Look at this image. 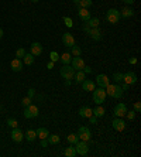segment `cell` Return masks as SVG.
<instances>
[{
    "label": "cell",
    "mask_w": 141,
    "mask_h": 157,
    "mask_svg": "<svg viewBox=\"0 0 141 157\" xmlns=\"http://www.w3.org/2000/svg\"><path fill=\"white\" fill-rule=\"evenodd\" d=\"M105 89H106V95L112 96V98H116V99H120L124 94V91L121 89V86L119 84H109Z\"/></svg>",
    "instance_id": "cell-1"
},
{
    "label": "cell",
    "mask_w": 141,
    "mask_h": 157,
    "mask_svg": "<svg viewBox=\"0 0 141 157\" xmlns=\"http://www.w3.org/2000/svg\"><path fill=\"white\" fill-rule=\"evenodd\" d=\"M106 89L105 88H95L93 91H92V98H93V102L96 103V105H102V103L105 102L106 99Z\"/></svg>",
    "instance_id": "cell-2"
},
{
    "label": "cell",
    "mask_w": 141,
    "mask_h": 157,
    "mask_svg": "<svg viewBox=\"0 0 141 157\" xmlns=\"http://www.w3.org/2000/svg\"><path fill=\"white\" fill-rule=\"evenodd\" d=\"M59 74H61V77L64 78V79L72 81L73 75H75V70L72 68L71 64H68V65H62L61 68H59Z\"/></svg>",
    "instance_id": "cell-3"
},
{
    "label": "cell",
    "mask_w": 141,
    "mask_h": 157,
    "mask_svg": "<svg viewBox=\"0 0 141 157\" xmlns=\"http://www.w3.org/2000/svg\"><path fill=\"white\" fill-rule=\"evenodd\" d=\"M120 10L117 9H110V10L106 13V20H107L110 24H117L120 21Z\"/></svg>",
    "instance_id": "cell-4"
},
{
    "label": "cell",
    "mask_w": 141,
    "mask_h": 157,
    "mask_svg": "<svg viewBox=\"0 0 141 157\" xmlns=\"http://www.w3.org/2000/svg\"><path fill=\"white\" fill-rule=\"evenodd\" d=\"M24 117L25 119H34L40 115V109H38V106L35 105H28L27 108H24Z\"/></svg>",
    "instance_id": "cell-5"
},
{
    "label": "cell",
    "mask_w": 141,
    "mask_h": 157,
    "mask_svg": "<svg viewBox=\"0 0 141 157\" xmlns=\"http://www.w3.org/2000/svg\"><path fill=\"white\" fill-rule=\"evenodd\" d=\"M75 149H76V154L83 156V157L89 153V146H87V142H85V140H79L75 144Z\"/></svg>",
    "instance_id": "cell-6"
},
{
    "label": "cell",
    "mask_w": 141,
    "mask_h": 157,
    "mask_svg": "<svg viewBox=\"0 0 141 157\" xmlns=\"http://www.w3.org/2000/svg\"><path fill=\"white\" fill-rule=\"evenodd\" d=\"M76 135L79 136V140H85V142H89V140H91L92 133H91V130H89V128H87V126H80Z\"/></svg>",
    "instance_id": "cell-7"
},
{
    "label": "cell",
    "mask_w": 141,
    "mask_h": 157,
    "mask_svg": "<svg viewBox=\"0 0 141 157\" xmlns=\"http://www.w3.org/2000/svg\"><path fill=\"white\" fill-rule=\"evenodd\" d=\"M10 136H11V140H13V142H16V143H21L23 139H24V133L21 132V129H20V128H14V129H13V130H11V133H10Z\"/></svg>",
    "instance_id": "cell-8"
},
{
    "label": "cell",
    "mask_w": 141,
    "mask_h": 157,
    "mask_svg": "<svg viewBox=\"0 0 141 157\" xmlns=\"http://www.w3.org/2000/svg\"><path fill=\"white\" fill-rule=\"evenodd\" d=\"M112 126L114 130L117 132H123L126 129V122L123 121V117H114L112 121Z\"/></svg>",
    "instance_id": "cell-9"
},
{
    "label": "cell",
    "mask_w": 141,
    "mask_h": 157,
    "mask_svg": "<svg viewBox=\"0 0 141 157\" xmlns=\"http://www.w3.org/2000/svg\"><path fill=\"white\" fill-rule=\"evenodd\" d=\"M126 112H127V106L124 105V103H117L116 106H114V109H113V113H114V116L116 117H123L126 116Z\"/></svg>",
    "instance_id": "cell-10"
},
{
    "label": "cell",
    "mask_w": 141,
    "mask_h": 157,
    "mask_svg": "<svg viewBox=\"0 0 141 157\" xmlns=\"http://www.w3.org/2000/svg\"><path fill=\"white\" fill-rule=\"evenodd\" d=\"M30 52L34 55V57H38V55L43 54V44L38 43V41H34L30 45Z\"/></svg>",
    "instance_id": "cell-11"
},
{
    "label": "cell",
    "mask_w": 141,
    "mask_h": 157,
    "mask_svg": "<svg viewBox=\"0 0 141 157\" xmlns=\"http://www.w3.org/2000/svg\"><path fill=\"white\" fill-rule=\"evenodd\" d=\"M123 82H126V84H128V85H134L137 82V75H135L133 71H128V72L123 74Z\"/></svg>",
    "instance_id": "cell-12"
},
{
    "label": "cell",
    "mask_w": 141,
    "mask_h": 157,
    "mask_svg": "<svg viewBox=\"0 0 141 157\" xmlns=\"http://www.w3.org/2000/svg\"><path fill=\"white\" fill-rule=\"evenodd\" d=\"M96 84H98V86H100V88H106L109 84H110V79H109V77L106 74H99L98 77H96Z\"/></svg>",
    "instance_id": "cell-13"
},
{
    "label": "cell",
    "mask_w": 141,
    "mask_h": 157,
    "mask_svg": "<svg viewBox=\"0 0 141 157\" xmlns=\"http://www.w3.org/2000/svg\"><path fill=\"white\" fill-rule=\"evenodd\" d=\"M71 65H72V68L75 71H80V70H83V67H85V61H83L80 57H72Z\"/></svg>",
    "instance_id": "cell-14"
},
{
    "label": "cell",
    "mask_w": 141,
    "mask_h": 157,
    "mask_svg": "<svg viewBox=\"0 0 141 157\" xmlns=\"http://www.w3.org/2000/svg\"><path fill=\"white\" fill-rule=\"evenodd\" d=\"M62 43H64V45H65V47L71 48L72 45H75V37H73L71 33L62 34Z\"/></svg>",
    "instance_id": "cell-15"
},
{
    "label": "cell",
    "mask_w": 141,
    "mask_h": 157,
    "mask_svg": "<svg viewBox=\"0 0 141 157\" xmlns=\"http://www.w3.org/2000/svg\"><path fill=\"white\" fill-rule=\"evenodd\" d=\"M23 67H24V64H23V61L20 58L11 59L10 68H11V71H13V72H20V71L23 70Z\"/></svg>",
    "instance_id": "cell-16"
},
{
    "label": "cell",
    "mask_w": 141,
    "mask_h": 157,
    "mask_svg": "<svg viewBox=\"0 0 141 157\" xmlns=\"http://www.w3.org/2000/svg\"><path fill=\"white\" fill-rule=\"evenodd\" d=\"M86 34L95 41H100L102 40V33H100V30L99 29H89Z\"/></svg>",
    "instance_id": "cell-17"
},
{
    "label": "cell",
    "mask_w": 141,
    "mask_h": 157,
    "mask_svg": "<svg viewBox=\"0 0 141 157\" xmlns=\"http://www.w3.org/2000/svg\"><path fill=\"white\" fill-rule=\"evenodd\" d=\"M78 16H79V18L82 20L83 23H86L87 20L92 17V16H91V11L87 10V9H82V7H79V10H78Z\"/></svg>",
    "instance_id": "cell-18"
},
{
    "label": "cell",
    "mask_w": 141,
    "mask_h": 157,
    "mask_svg": "<svg viewBox=\"0 0 141 157\" xmlns=\"http://www.w3.org/2000/svg\"><path fill=\"white\" fill-rule=\"evenodd\" d=\"M80 85H82V89H83V91H87V92H92L95 88H96V84H95L92 79H85Z\"/></svg>",
    "instance_id": "cell-19"
},
{
    "label": "cell",
    "mask_w": 141,
    "mask_h": 157,
    "mask_svg": "<svg viewBox=\"0 0 141 157\" xmlns=\"http://www.w3.org/2000/svg\"><path fill=\"white\" fill-rule=\"evenodd\" d=\"M78 113H79L80 117H86V119H87V117H91L92 115H93V113H92V109L89 108V106H80L79 110H78Z\"/></svg>",
    "instance_id": "cell-20"
},
{
    "label": "cell",
    "mask_w": 141,
    "mask_h": 157,
    "mask_svg": "<svg viewBox=\"0 0 141 157\" xmlns=\"http://www.w3.org/2000/svg\"><path fill=\"white\" fill-rule=\"evenodd\" d=\"M73 79H75L76 84H82L83 81L86 79V74L83 72L82 70L80 71H75V75H73Z\"/></svg>",
    "instance_id": "cell-21"
},
{
    "label": "cell",
    "mask_w": 141,
    "mask_h": 157,
    "mask_svg": "<svg viewBox=\"0 0 141 157\" xmlns=\"http://www.w3.org/2000/svg\"><path fill=\"white\" fill-rule=\"evenodd\" d=\"M134 16V10L131 7H124L121 9V11H120V17L121 18H130Z\"/></svg>",
    "instance_id": "cell-22"
},
{
    "label": "cell",
    "mask_w": 141,
    "mask_h": 157,
    "mask_svg": "<svg viewBox=\"0 0 141 157\" xmlns=\"http://www.w3.org/2000/svg\"><path fill=\"white\" fill-rule=\"evenodd\" d=\"M24 139L27 140V142H34V140L37 139V132L33 130V129H28V130L25 132V135H24Z\"/></svg>",
    "instance_id": "cell-23"
},
{
    "label": "cell",
    "mask_w": 141,
    "mask_h": 157,
    "mask_svg": "<svg viewBox=\"0 0 141 157\" xmlns=\"http://www.w3.org/2000/svg\"><path fill=\"white\" fill-rule=\"evenodd\" d=\"M59 61L62 62V65H68V64H71V61H72V55H71V52H64L62 55H59Z\"/></svg>",
    "instance_id": "cell-24"
},
{
    "label": "cell",
    "mask_w": 141,
    "mask_h": 157,
    "mask_svg": "<svg viewBox=\"0 0 141 157\" xmlns=\"http://www.w3.org/2000/svg\"><path fill=\"white\" fill-rule=\"evenodd\" d=\"M92 113H93V116H96V117H103L106 113V110L102 105H98L95 109H92Z\"/></svg>",
    "instance_id": "cell-25"
},
{
    "label": "cell",
    "mask_w": 141,
    "mask_h": 157,
    "mask_svg": "<svg viewBox=\"0 0 141 157\" xmlns=\"http://www.w3.org/2000/svg\"><path fill=\"white\" fill-rule=\"evenodd\" d=\"M21 59H23V64H25V65H33V64H34V59H35V57H34L31 52H28V54L25 52V55Z\"/></svg>",
    "instance_id": "cell-26"
},
{
    "label": "cell",
    "mask_w": 141,
    "mask_h": 157,
    "mask_svg": "<svg viewBox=\"0 0 141 157\" xmlns=\"http://www.w3.org/2000/svg\"><path fill=\"white\" fill-rule=\"evenodd\" d=\"M86 24L91 27V29H99V26H100V20L96 18V17H91L86 21Z\"/></svg>",
    "instance_id": "cell-27"
},
{
    "label": "cell",
    "mask_w": 141,
    "mask_h": 157,
    "mask_svg": "<svg viewBox=\"0 0 141 157\" xmlns=\"http://www.w3.org/2000/svg\"><path fill=\"white\" fill-rule=\"evenodd\" d=\"M35 132H37V137H40V139H47L48 135H50V130L47 128H40Z\"/></svg>",
    "instance_id": "cell-28"
},
{
    "label": "cell",
    "mask_w": 141,
    "mask_h": 157,
    "mask_svg": "<svg viewBox=\"0 0 141 157\" xmlns=\"http://www.w3.org/2000/svg\"><path fill=\"white\" fill-rule=\"evenodd\" d=\"M66 140H68L69 144H76V143L79 142V136L76 135V133H69L66 136Z\"/></svg>",
    "instance_id": "cell-29"
},
{
    "label": "cell",
    "mask_w": 141,
    "mask_h": 157,
    "mask_svg": "<svg viewBox=\"0 0 141 157\" xmlns=\"http://www.w3.org/2000/svg\"><path fill=\"white\" fill-rule=\"evenodd\" d=\"M47 140H48V144H58L61 142V137L58 135H48Z\"/></svg>",
    "instance_id": "cell-30"
},
{
    "label": "cell",
    "mask_w": 141,
    "mask_h": 157,
    "mask_svg": "<svg viewBox=\"0 0 141 157\" xmlns=\"http://www.w3.org/2000/svg\"><path fill=\"white\" fill-rule=\"evenodd\" d=\"M65 156H66V157H75V156H76L75 144H71L69 147H66V149H65Z\"/></svg>",
    "instance_id": "cell-31"
},
{
    "label": "cell",
    "mask_w": 141,
    "mask_h": 157,
    "mask_svg": "<svg viewBox=\"0 0 141 157\" xmlns=\"http://www.w3.org/2000/svg\"><path fill=\"white\" fill-rule=\"evenodd\" d=\"M80 54H82V50H80V47L79 45H72L71 47V55L72 57H80Z\"/></svg>",
    "instance_id": "cell-32"
},
{
    "label": "cell",
    "mask_w": 141,
    "mask_h": 157,
    "mask_svg": "<svg viewBox=\"0 0 141 157\" xmlns=\"http://www.w3.org/2000/svg\"><path fill=\"white\" fill-rule=\"evenodd\" d=\"M7 124H9V128L11 129H14V128H18V122L16 117H9L7 119Z\"/></svg>",
    "instance_id": "cell-33"
},
{
    "label": "cell",
    "mask_w": 141,
    "mask_h": 157,
    "mask_svg": "<svg viewBox=\"0 0 141 157\" xmlns=\"http://www.w3.org/2000/svg\"><path fill=\"white\" fill-rule=\"evenodd\" d=\"M93 4V2L92 0H80L79 2V7H82V9H89Z\"/></svg>",
    "instance_id": "cell-34"
},
{
    "label": "cell",
    "mask_w": 141,
    "mask_h": 157,
    "mask_svg": "<svg viewBox=\"0 0 141 157\" xmlns=\"http://www.w3.org/2000/svg\"><path fill=\"white\" fill-rule=\"evenodd\" d=\"M113 81H114V82H117V84H120V82H121V81H123V74L121 72H114L113 74Z\"/></svg>",
    "instance_id": "cell-35"
},
{
    "label": "cell",
    "mask_w": 141,
    "mask_h": 157,
    "mask_svg": "<svg viewBox=\"0 0 141 157\" xmlns=\"http://www.w3.org/2000/svg\"><path fill=\"white\" fill-rule=\"evenodd\" d=\"M50 58H51L52 62H57V61H59V54L57 51H51L50 52Z\"/></svg>",
    "instance_id": "cell-36"
},
{
    "label": "cell",
    "mask_w": 141,
    "mask_h": 157,
    "mask_svg": "<svg viewBox=\"0 0 141 157\" xmlns=\"http://www.w3.org/2000/svg\"><path fill=\"white\" fill-rule=\"evenodd\" d=\"M28 105H31V98H30V96H25V98H23L21 99V106L27 108Z\"/></svg>",
    "instance_id": "cell-37"
},
{
    "label": "cell",
    "mask_w": 141,
    "mask_h": 157,
    "mask_svg": "<svg viewBox=\"0 0 141 157\" xmlns=\"http://www.w3.org/2000/svg\"><path fill=\"white\" fill-rule=\"evenodd\" d=\"M24 55H25V50H24V48H18L17 51H16V58H20V59H21Z\"/></svg>",
    "instance_id": "cell-38"
},
{
    "label": "cell",
    "mask_w": 141,
    "mask_h": 157,
    "mask_svg": "<svg viewBox=\"0 0 141 157\" xmlns=\"http://www.w3.org/2000/svg\"><path fill=\"white\" fill-rule=\"evenodd\" d=\"M64 23H65V26H66V27H69V29H71V27L73 26L72 18H71V17H64Z\"/></svg>",
    "instance_id": "cell-39"
},
{
    "label": "cell",
    "mask_w": 141,
    "mask_h": 157,
    "mask_svg": "<svg viewBox=\"0 0 141 157\" xmlns=\"http://www.w3.org/2000/svg\"><path fill=\"white\" fill-rule=\"evenodd\" d=\"M126 116H127V119H128V121H134V117H135V112H134V110H130V112L127 110Z\"/></svg>",
    "instance_id": "cell-40"
},
{
    "label": "cell",
    "mask_w": 141,
    "mask_h": 157,
    "mask_svg": "<svg viewBox=\"0 0 141 157\" xmlns=\"http://www.w3.org/2000/svg\"><path fill=\"white\" fill-rule=\"evenodd\" d=\"M140 110H141V102L138 101V102L134 103V112H135V113H138Z\"/></svg>",
    "instance_id": "cell-41"
},
{
    "label": "cell",
    "mask_w": 141,
    "mask_h": 157,
    "mask_svg": "<svg viewBox=\"0 0 141 157\" xmlns=\"http://www.w3.org/2000/svg\"><path fill=\"white\" fill-rule=\"evenodd\" d=\"M34 95H35V89H34V88H30L28 92H27V96H30V98L33 99V98H34Z\"/></svg>",
    "instance_id": "cell-42"
},
{
    "label": "cell",
    "mask_w": 141,
    "mask_h": 157,
    "mask_svg": "<svg viewBox=\"0 0 141 157\" xmlns=\"http://www.w3.org/2000/svg\"><path fill=\"white\" fill-rule=\"evenodd\" d=\"M82 71H83L85 74H91V72H92V68H91V67H87V65H85Z\"/></svg>",
    "instance_id": "cell-43"
},
{
    "label": "cell",
    "mask_w": 141,
    "mask_h": 157,
    "mask_svg": "<svg viewBox=\"0 0 141 157\" xmlns=\"http://www.w3.org/2000/svg\"><path fill=\"white\" fill-rule=\"evenodd\" d=\"M87 119H89V122H91L92 124H95V123H96V122H98V117H96V116H93V115H92L91 117H87Z\"/></svg>",
    "instance_id": "cell-44"
},
{
    "label": "cell",
    "mask_w": 141,
    "mask_h": 157,
    "mask_svg": "<svg viewBox=\"0 0 141 157\" xmlns=\"http://www.w3.org/2000/svg\"><path fill=\"white\" fill-rule=\"evenodd\" d=\"M120 86H121V89H123V91H127L130 85H128V84H126V82H123V81H121V85H120Z\"/></svg>",
    "instance_id": "cell-45"
},
{
    "label": "cell",
    "mask_w": 141,
    "mask_h": 157,
    "mask_svg": "<svg viewBox=\"0 0 141 157\" xmlns=\"http://www.w3.org/2000/svg\"><path fill=\"white\" fill-rule=\"evenodd\" d=\"M128 62H130L131 65H134V64H137V58H135V57H131V58H128Z\"/></svg>",
    "instance_id": "cell-46"
},
{
    "label": "cell",
    "mask_w": 141,
    "mask_h": 157,
    "mask_svg": "<svg viewBox=\"0 0 141 157\" xmlns=\"http://www.w3.org/2000/svg\"><path fill=\"white\" fill-rule=\"evenodd\" d=\"M48 146V140L47 139H41V147H47Z\"/></svg>",
    "instance_id": "cell-47"
},
{
    "label": "cell",
    "mask_w": 141,
    "mask_h": 157,
    "mask_svg": "<svg viewBox=\"0 0 141 157\" xmlns=\"http://www.w3.org/2000/svg\"><path fill=\"white\" fill-rule=\"evenodd\" d=\"M54 64H55V62H52V61L48 62V64H47V70H52V68H54Z\"/></svg>",
    "instance_id": "cell-48"
},
{
    "label": "cell",
    "mask_w": 141,
    "mask_h": 157,
    "mask_svg": "<svg viewBox=\"0 0 141 157\" xmlns=\"http://www.w3.org/2000/svg\"><path fill=\"white\" fill-rule=\"evenodd\" d=\"M89 29H91V27L87 26L86 23H83V26H82V30H83V31H85V33H87V30H89Z\"/></svg>",
    "instance_id": "cell-49"
},
{
    "label": "cell",
    "mask_w": 141,
    "mask_h": 157,
    "mask_svg": "<svg viewBox=\"0 0 141 157\" xmlns=\"http://www.w3.org/2000/svg\"><path fill=\"white\" fill-rule=\"evenodd\" d=\"M123 2H124L126 4H133L134 2H135V0H123Z\"/></svg>",
    "instance_id": "cell-50"
},
{
    "label": "cell",
    "mask_w": 141,
    "mask_h": 157,
    "mask_svg": "<svg viewBox=\"0 0 141 157\" xmlns=\"http://www.w3.org/2000/svg\"><path fill=\"white\" fill-rule=\"evenodd\" d=\"M3 29H2V27H0V40H2V38H3Z\"/></svg>",
    "instance_id": "cell-51"
},
{
    "label": "cell",
    "mask_w": 141,
    "mask_h": 157,
    "mask_svg": "<svg viewBox=\"0 0 141 157\" xmlns=\"http://www.w3.org/2000/svg\"><path fill=\"white\" fill-rule=\"evenodd\" d=\"M79 2H80V0H73V4H75V6H78V7H79Z\"/></svg>",
    "instance_id": "cell-52"
},
{
    "label": "cell",
    "mask_w": 141,
    "mask_h": 157,
    "mask_svg": "<svg viewBox=\"0 0 141 157\" xmlns=\"http://www.w3.org/2000/svg\"><path fill=\"white\" fill-rule=\"evenodd\" d=\"M71 82H72V81H69V79H65V85H66V86H69V85H71Z\"/></svg>",
    "instance_id": "cell-53"
},
{
    "label": "cell",
    "mask_w": 141,
    "mask_h": 157,
    "mask_svg": "<svg viewBox=\"0 0 141 157\" xmlns=\"http://www.w3.org/2000/svg\"><path fill=\"white\" fill-rule=\"evenodd\" d=\"M31 2H33V3H38V2H40V0H31Z\"/></svg>",
    "instance_id": "cell-54"
},
{
    "label": "cell",
    "mask_w": 141,
    "mask_h": 157,
    "mask_svg": "<svg viewBox=\"0 0 141 157\" xmlns=\"http://www.w3.org/2000/svg\"><path fill=\"white\" fill-rule=\"evenodd\" d=\"M20 2H27V0H20Z\"/></svg>",
    "instance_id": "cell-55"
}]
</instances>
